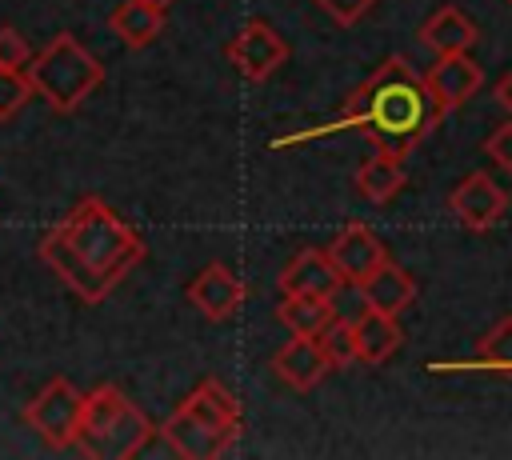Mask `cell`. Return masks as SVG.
<instances>
[{
	"mask_svg": "<svg viewBox=\"0 0 512 460\" xmlns=\"http://www.w3.org/2000/svg\"><path fill=\"white\" fill-rule=\"evenodd\" d=\"M40 260L84 304H100L144 260V240L100 196H84L60 224L44 232Z\"/></svg>",
	"mask_w": 512,
	"mask_h": 460,
	"instance_id": "obj_1",
	"label": "cell"
},
{
	"mask_svg": "<svg viewBox=\"0 0 512 460\" xmlns=\"http://www.w3.org/2000/svg\"><path fill=\"white\" fill-rule=\"evenodd\" d=\"M436 116H440V108L428 96L424 76L404 56H388L348 96V104H344V112H340L336 124L308 128V132H296V136H280V140H272V148H288V144H300V140H312V136H328L336 128H364L376 140L380 152L408 156L432 132Z\"/></svg>",
	"mask_w": 512,
	"mask_h": 460,
	"instance_id": "obj_2",
	"label": "cell"
},
{
	"mask_svg": "<svg viewBox=\"0 0 512 460\" xmlns=\"http://www.w3.org/2000/svg\"><path fill=\"white\" fill-rule=\"evenodd\" d=\"M240 400L220 384V380H204L192 396H184L176 404V412L160 424V440L188 460H212L224 456L236 440H240Z\"/></svg>",
	"mask_w": 512,
	"mask_h": 460,
	"instance_id": "obj_3",
	"label": "cell"
},
{
	"mask_svg": "<svg viewBox=\"0 0 512 460\" xmlns=\"http://www.w3.org/2000/svg\"><path fill=\"white\" fill-rule=\"evenodd\" d=\"M152 432H156L152 420L116 384H100V388H92L84 396L76 444L88 456H96V460H128L152 440Z\"/></svg>",
	"mask_w": 512,
	"mask_h": 460,
	"instance_id": "obj_4",
	"label": "cell"
},
{
	"mask_svg": "<svg viewBox=\"0 0 512 460\" xmlns=\"http://www.w3.org/2000/svg\"><path fill=\"white\" fill-rule=\"evenodd\" d=\"M28 80H32V92H40L52 104V112H76L100 88L104 64L72 32H60L48 40V48L32 56Z\"/></svg>",
	"mask_w": 512,
	"mask_h": 460,
	"instance_id": "obj_5",
	"label": "cell"
},
{
	"mask_svg": "<svg viewBox=\"0 0 512 460\" xmlns=\"http://www.w3.org/2000/svg\"><path fill=\"white\" fill-rule=\"evenodd\" d=\"M80 408H84V392H76L72 380L56 376V380H48V384L28 400L24 424H28L32 432H40L48 448H68V444H76Z\"/></svg>",
	"mask_w": 512,
	"mask_h": 460,
	"instance_id": "obj_6",
	"label": "cell"
},
{
	"mask_svg": "<svg viewBox=\"0 0 512 460\" xmlns=\"http://www.w3.org/2000/svg\"><path fill=\"white\" fill-rule=\"evenodd\" d=\"M228 60L236 64V72L244 80H268L284 60H288V44L264 24V20H248L232 40H228Z\"/></svg>",
	"mask_w": 512,
	"mask_h": 460,
	"instance_id": "obj_7",
	"label": "cell"
},
{
	"mask_svg": "<svg viewBox=\"0 0 512 460\" xmlns=\"http://www.w3.org/2000/svg\"><path fill=\"white\" fill-rule=\"evenodd\" d=\"M328 260H332V268L340 272V280L344 284H360L372 268H380L384 260H388V248H384V240L368 228V224H360V220H352V224H344L332 240H328Z\"/></svg>",
	"mask_w": 512,
	"mask_h": 460,
	"instance_id": "obj_8",
	"label": "cell"
},
{
	"mask_svg": "<svg viewBox=\"0 0 512 460\" xmlns=\"http://www.w3.org/2000/svg\"><path fill=\"white\" fill-rule=\"evenodd\" d=\"M448 208H452V216H456L464 228H472V232H488V228H496L500 216L508 212V196H504V188H500L492 176H484V172H468V176L452 188Z\"/></svg>",
	"mask_w": 512,
	"mask_h": 460,
	"instance_id": "obj_9",
	"label": "cell"
},
{
	"mask_svg": "<svg viewBox=\"0 0 512 460\" xmlns=\"http://www.w3.org/2000/svg\"><path fill=\"white\" fill-rule=\"evenodd\" d=\"M480 84H484V68L468 52L436 56V64L424 72V88H428V96L436 100L440 112H452L464 100H472L480 92Z\"/></svg>",
	"mask_w": 512,
	"mask_h": 460,
	"instance_id": "obj_10",
	"label": "cell"
},
{
	"mask_svg": "<svg viewBox=\"0 0 512 460\" xmlns=\"http://www.w3.org/2000/svg\"><path fill=\"white\" fill-rule=\"evenodd\" d=\"M244 296H248L244 280H240L228 264H220V260L204 264V268L196 272V280L188 284V300H192L208 320H228V316H236L240 304H244Z\"/></svg>",
	"mask_w": 512,
	"mask_h": 460,
	"instance_id": "obj_11",
	"label": "cell"
},
{
	"mask_svg": "<svg viewBox=\"0 0 512 460\" xmlns=\"http://www.w3.org/2000/svg\"><path fill=\"white\" fill-rule=\"evenodd\" d=\"M276 284H280L284 296H336L344 280H340V272L332 268L328 252L304 248V252H296V256L284 264V272H280Z\"/></svg>",
	"mask_w": 512,
	"mask_h": 460,
	"instance_id": "obj_12",
	"label": "cell"
},
{
	"mask_svg": "<svg viewBox=\"0 0 512 460\" xmlns=\"http://www.w3.org/2000/svg\"><path fill=\"white\" fill-rule=\"evenodd\" d=\"M272 368H276V376H280L288 388H296V392L316 388V384L324 380V372H332L328 360H324V352H320V340H316V336H292V340L272 356Z\"/></svg>",
	"mask_w": 512,
	"mask_h": 460,
	"instance_id": "obj_13",
	"label": "cell"
},
{
	"mask_svg": "<svg viewBox=\"0 0 512 460\" xmlns=\"http://www.w3.org/2000/svg\"><path fill=\"white\" fill-rule=\"evenodd\" d=\"M356 288H360L364 308H376V312H388V316H400L416 300V280L400 264H392V260L372 268Z\"/></svg>",
	"mask_w": 512,
	"mask_h": 460,
	"instance_id": "obj_14",
	"label": "cell"
},
{
	"mask_svg": "<svg viewBox=\"0 0 512 460\" xmlns=\"http://www.w3.org/2000/svg\"><path fill=\"white\" fill-rule=\"evenodd\" d=\"M420 44L436 56H448V52H468L476 44V24L468 20L464 8L456 4H444L436 8L424 24H420Z\"/></svg>",
	"mask_w": 512,
	"mask_h": 460,
	"instance_id": "obj_15",
	"label": "cell"
},
{
	"mask_svg": "<svg viewBox=\"0 0 512 460\" xmlns=\"http://www.w3.org/2000/svg\"><path fill=\"white\" fill-rule=\"evenodd\" d=\"M352 328H356V356H360L364 364H384V360L404 344V332H400L396 316L376 312V308H364V312L352 320Z\"/></svg>",
	"mask_w": 512,
	"mask_h": 460,
	"instance_id": "obj_16",
	"label": "cell"
},
{
	"mask_svg": "<svg viewBox=\"0 0 512 460\" xmlns=\"http://www.w3.org/2000/svg\"><path fill=\"white\" fill-rule=\"evenodd\" d=\"M108 24H112V32H116L128 48H144V44H152V40L160 36V28H164V8H152V4H144V0H124V4L112 8Z\"/></svg>",
	"mask_w": 512,
	"mask_h": 460,
	"instance_id": "obj_17",
	"label": "cell"
},
{
	"mask_svg": "<svg viewBox=\"0 0 512 460\" xmlns=\"http://www.w3.org/2000/svg\"><path fill=\"white\" fill-rule=\"evenodd\" d=\"M356 188H360L364 200H372V204H388V200L404 188V164H400V156H388V152L376 148V152L360 164V172H356Z\"/></svg>",
	"mask_w": 512,
	"mask_h": 460,
	"instance_id": "obj_18",
	"label": "cell"
},
{
	"mask_svg": "<svg viewBox=\"0 0 512 460\" xmlns=\"http://www.w3.org/2000/svg\"><path fill=\"white\" fill-rule=\"evenodd\" d=\"M332 316H336V300L332 296H284L276 304V320L292 336H320V328Z\"/></svg>",
	"mask_w": 512,
	"mask_h": 460,
	"instance_id": "obj_19",
	"label": "cell"
},
{
	"mask_svg": "<svg viewBox=\"0 0 512 460\" xmlns=\"http://www.w3.org/2000/svg\"><path fill=\"white\" fill-rule=\"evenodd\" d=\"M320 352H324V360H328V368H352L360 356H356V328H352V320L348 316H332L324 328H320Z\"/></svg>",
	"mask_w": 512,
	"mask_h": 460,
	"instance_id": "obj_20",
	"label": "cell"
},
{
	"mask_svg": "<svg viewBox=\"0 0 512 460\" xmlns=\"http://www.w3.org/2000/svg\"><path fill=\"white\" fill-rule=\"evenodd\" d=\"M476 364H484L492 372H512V316L496 320L484 332V340L476 348Z\"/></svg>",
	"mask_w": 512,
	"mask_h": 460,
	"instance_id": "obj_21",
	"label": "cell"
},
{
	"mask_svg": "<svg viewBox=\"0 0 512 460\" xmlns=\"http://www.w3.org/2000/svg\"><path fill=\"white\" fill-rule=\"evenodd\" d=\"M32 96V80L20 68H0V120H12Z\"/></svg>",
	"mask_w": 512,
	"mask_h": 460,
	"instance_id": "obj_22",
	"label": "cell"
},
{
	"mask_svg": "<svg viewBox=\"0 0 512 460\" xmlns=\"http://www.w3.org/2000/svg\"><path fill=\"white\" fill-rule=\"evenodd\" d=\"M372 4H376V0H316V8H320L332 24H340V28H352L356 20H364Z\"/></svg>",
	"mask_w": 512,
	"mask_h": 460,
	"instance_id": "obj_23",
	"label": "cell"
},
{
	"mask_svg": "<svg viewBox=\"0 0 512 460\" xmlns=\"http://www.w3.org/2000/svg\"><path fill=\"white\" fill-rule=\"evenodd\" d=\"M32 60L28 40L16 28H0V68H24Z\"/></svg>",
	"mask_w": 512,
	"mask_h": 460,
	"instance_id": "obj_24",
	"label": "cell"
},
{
	"mask_svg": "<svg viewBox=\"0 0 512 460\" xmlns=\"http://www.w3.org/2000/svg\"><path fill=\"white\" fill-rule=\"evenodd\" d=\"M484 152H488V160H492L496 168L512 172V124H500V128L484 140Z\"/></svg>",
	"mask_w": 512,
	"mask_h": 460,
	"instance_id": "obj_25",
	"label": "cell"
},
{
	"mask_svg": "<svg viewBox=\"0 0 512 460\" xmlns=\"http://www.w3.org/2000/svg\"><path fill=\"white\" fill-rule=\"evenodd\" d=\"M496 104H500V108L512 116V68H508V72L496 80Z\"/></svg>",
	"mask_w": 512,
	"mask_h": 460,
	"instance_id": "obj_26",
	"label": "cell"
},
{
	"mask_svg": "<svg viewBox=\"0 0 512 460\" xmlns=\"http://www.w3.org/2000/svg\"><path fill=\"white\" fill-rule=\"evenodd\" d=\"M144 4H152V8H168V4H176V0H144Z\"/></svg>",
	"mask_w": 512,
	"mask_h": 460,
	"instance_id": "obj_27",
	"label": "cell"
},
{
	"mask_svg": "<svg viewBox=\"0 0 512 460\" xmlns=\"http://www.w3.org/2000/svg\"><path fill=\"white\" fill-rule=\"evenodd\" d=\"M508 4H512V0H508Z\"/></svg>",
	"mask_w": 512,
	"mask_h": 460,
	"instance_id": "obj_28",
	"label": "cell"
}]
</instances>
